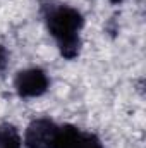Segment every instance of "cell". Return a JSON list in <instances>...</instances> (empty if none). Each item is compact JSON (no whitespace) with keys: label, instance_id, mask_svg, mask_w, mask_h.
I'll list each match as a JSON object with an SVG mask.
<instances>
[{"label":"cell","instance_id":"3957f363","mask_svg":"<svg viewBox=\"0 0 146 148\" xmlns=\"http://www.w3.org/2000/svg\"><path fill=\"white\" fill-rule=\"evenodd\" d=\"M57 129H59V126L53 121L46 119V117H40V119L31 121L29 126L26 127L24 147L26 148H53Z\"/></svg>","mask_w":146,"mask_h":148},{"label":"cell","instance_id":"6da1fadb","mask_svg":"<svg viewBox=\"0 0 146 148\" xmlns=\"http://www.w3.org/2000/svg\"><path fill=\"white\" fill-rule=\"evenodd\" d=\"M43 21L48 33L55 40L64 59L74 60L81 52V29L84 26L83 14L67 3L45 2L41 7Z\"/></svg>","mask_w":146,"mask_h":148},{"label":"cell","instance_id":"52a82bcc","mask_svg":"<svg viewBox=\"0 0 146 148\" xmlns=\"http://www.w3.org/2000/svg\"><path fill=\"white\" fill-rule=\"evenodd\" d=\"M7 66H9V52H7V48L0 43V74L5 73Z\"/></svg>","mask_w":146,"mask_h":148},{"label":"cell","instance_id":"8992f818","mask_svg":"<svg viewBox=\"0 0 146 148\" xmlns=\"http://www.w3.org/2000/svg\"><path fill=\"white\" fill-rule=\"evenodd\" d=\"M79 148H103V143H102V140H100L96 134H93V133H84Z\"/></svg>","mask_w":146,"mask_h":148},{"label":"cell","instance_id":"7a4b0ae2","mask_svg":"<svg viewBox=\"0 0 146 148\" xmlns=\"http://www.w3.org/2000/svg\"><path fill=\"white\" fill-rule=\"evenodd\" d=\"M48 86H50L48 74L40 67H29L19 71L14 79L16 93L21 98H38L48 91Z\"/></svg>","mask_w":146,"mask_h":148},{"label":"cell","instance_id":"ba28073f","mask_svg":"<svg viewBox=\"0 0 146 148\" xmlns=\"http://www.w3.org/2000/svg\"><path fill=\"white\" fill-rule=\"evenodd\" d=\"M110 3H122V2H124V0H108Z\"/></svg>","mask_w":146,"mask_h":148},{"label":"cell","instance_id":"277c9868","mask_svg":"<svg viewBox=\"0 0 146 148\" xmlns=\"http://www.w3.org/2000/svg\"><path fill=\"white\" fill-rule=\"evenodd\" d=\"M83 134L84 131H81L76 126H71V124L59 126L53 148H79L83 141Z\"/></svg>","mask_w":146,"mask_h":148},{"label":"cell","instance_id":"5b68a950","mask_svg":"<svg viewBox=\"0 0 146 148\" xmlns=\"http://www.w3.org/2000/svg\"><path fill=\"white\" fill-rule=\"evenodd\" d=\"M0 148H23V138L16 126L9 122L0 124Z\"/></svg>","mask_w":146,"mask_h":148}]
</instances>
